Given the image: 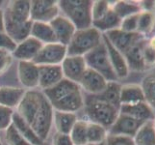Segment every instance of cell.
<instances>
[{"instance_id":"6da1fadb","label":"cell","mask_w":155,"mask_h":145,"mask_svg":"<svg viewBox=\"0 0 155 145\" xmlns=\"http://www.w3.org/2000/svg\"><path fill=\"white\" fill-rule=\"evenodd\" d=\"M3 10L5 32L17 44L28 38L33 23L31 20V1H10Z\"/></svg>"},{"instance_id":"7a4b0ae2","label":"cell","mask_w":155,"mask_h":145,"mask_svg":"<svg viewBox=\"0 0 155 145\" xmlns=\"http://www.w3.org/2000/svg\"><path fill=\"white\" fill-rule=\"evenodd\" d=\"M92 0H61L58 1L60 13L73 23L75 28L86 29L93 26Z\"/></svg>"},{"instance_id":"3957f363","label":"cell","mask_w":155,"mask_h":145,"mask_svg":"<svg viewBox=\"0 0 155 145\" xmlns=\"http://www.w3.org/2000/svg\"><path fill=\"white\" fill-rule=\"evenodd\" d=\"M84 98L85 105L83 109L86 120L101 125L109 130L119 116L120 109L108 103L95 99L91 95L84 96Z\"/></svg>"},{"instance_id":"277c9868","label":"cell","mask_w":155,"mask_h":145,"mask_svg":"<svg viewBox=\"0 0 155 145\" xmlns=\"http://www.w3.org/2000/svg\"><path fill=\"white\" fill-rule=\"evenodd\" d=\"M101 42L102 33L93 26L86 29H78L67 46L68 55L84 56L99 46Z\"/></svg>"},{"instance_id":"5b68a950","label":"cell","mask_w":155,"mask_h":145,"mask_svg":"<svg viewBox=\"0 0 155 145\" xmlns=\"http://www.w3.org/2000/svg\"><path fill=\"white\" fill-rule=\"evenodd\" d=\"M84 59L86 61L88 68L103 76L107 79V81H117L119 80L110 63L108 52H107L103 41L94 50L84 55Z\"/></svg>"},{"instance_id":"8992f818","label":"cell","mask_w":155,"mask_h":145,"mask_svg":"<svg viewBox=\"0 0 155 145\" xmlns=\"http://www.w3.org/2000/svg\"><path fill=\"white\" fill-rule=\"evenodd\" d=\"M53 114H54V109L44 94L39 111L34 121L32 122L31 127L38 136L45 142H46L53 128Z\"/></svg>"},{"instance_id":"52a82bcc","label":"cell","mask_w":155,"mask_h":145,"mask_svg":"<svg viewBox=\"0 0 155 145\" xmlns=\"http://www.w3.org/2000/svg\"><path fill=\"white\" fill-rule=\"evenodd\" d=\"M44 93L41 90H26L22 100L15 111L31 126L39 111Z\"/></svg>"},{"instance_id":"ba28073f","label":"cell","mask_w":155,"mask_h":145,"mask_svg":"<svg viewBox=\"0 0 155 145\" xmlns=\"http://www.w3.org/2000/svg\"><path fill=\"white\" fill-rule=\"evenodd\" d=\"M67 55V46H64L60 43H50V44L42 45L41 50L33 62L38 66L61 65Z\"/></svg>"},{"instance_id":"9c48e42d","label":"cell","mask_w":155,"mask_h":145,"mask_svg":"<svg viewBox=\"0 0 155 145\" xmlns=\"http://www.w3.org/2000/svg\"><path fill=\"white\" fill-rule=\"evenodd\" d=\"M60 14L58 1H54V0H33L31 1L32 21L50 23Z\"/></svg>"},{"instance_id":"30bf717a","label":"cell","mask_w":155,"mask_h":145,"mask_svg":"<svg viewBox=\"0 0 155 145\" xmlns=\"http://www.w3.org/2000/svg\"><path fill=\"white\" fill-rule=\"evenodd\" d=\"M104 35L111 44L122 54H124L125 52H127L143 39L147 38L138 32H125L120 30V28L106 32Z\"/></svg>"},{"instance_id":"8fae6325","label":"cell","mask_w":155,"mask_h":145,"mask_svg":"<svg viewBox=\"0 0 155 145\" xmlns=\"http://www.w3.org/2000/svg\"><path fill=\"white\" fill-rule=\"evenodd\" d=\"M61 67L64 78H67L77 84L88 68L84 56L76 55H67L62 62Z\"/></svg>"},{"instance_id":"7c38bea8","label":"cell","mask_w":155,"mask_h":145,"mask_svg":"<svg viewBox=\"0 0 155 145\" xmlns=\"http://www.w3.org/2000/svg\"><path fill=\"white\" fill-rule=\"evenodd\" d=\"M18 78L23 89L39 88V66L32 61H19L18 63Z\"/></svg>"},{"instance_id":"4fadbf2b","label":"cell","mask_w":155,"mask_h":145,"mask_svg":"<svg viewBox=\"0 0 155 145\" xmlns=\"http://www.w3.org/2000/svg\"><path fill=\"white\" fill-rule=\"evenodd\" d=\"M145 122L135 119L129 115L120 113L117 116V120L112 127L108 130V133L116 136H124L129 137H134L141 126Z\"/></svg>"},{"instance_id":"5bb4252c","label":"cell","mask_w":155,"mask_h":145,"mask_svg":"<svg viewBox=\"0 0 155 145\" xmlns=\"http://www.w3.org/2000/svg\"><path fill=\"white\" fill-rule=\"evenodd\" d=\"M107 83L108 81L103 76L92 69L87 68L78 85L82 92L87 93V95H97L106 88Z\"/></svg>"},{"instance_id":"9a60e30c","label":"cell","mask_w":155,"mask_h":145,"mask_svg":"<svg viewBox=\"0 0 155 145\" xmlns=\"http://www.w3.org/2000/svg\"><path fill=\"white\" fill-rule=\"evenodd\" d=\"M49 24L54 32L56 42L64 46H68L69 44L72 36L77 30L71 21L61 14L53 19Z\"/></svg>"},{"instance_id":"2e32d148","label":"cell","mask_w":155,"mask_h":145,"mask_svg":"<svg viewBox=\"0 0 155 145\" xmlns=\"http://www.w3.org/2000/svg\"><path fill=\"white\" fill-rule=\"evenodd\" d=\"M42 47V44L33 37L29 36L22 42L17 44L15 50L12 52L14 59L19 61H34Z\"/></svg>"},{"instance_id":"e0dca14e","label":"cell","mask_w":155,"mask_h":145,"mask_svg":"<svg viewBox=\"0 0 155 145\" xmlns=\"http://www.w3.org/2000/svg\"><path fill=\"white\" fill-rule=\"evenodd\" d=\"M102 41L106 47L110 63L114 69L117 79H121V78H126L128 74H129L130 71H129V69H128L124 55L111 44L104 34H102Z\"/></svg>"},{"instance_id":"ac0fdd59","label":"cell","mask_w":155,"mask_h":145,"mask_svg":"<svg viewBox=\"0 0 155 145\" xmlns=\"http://www.w3.org/2000/svg\"><path fill=\"white\" fill-rule=\"evenodd\" d=\"M64 78L61 65L39 66V89L41 91L53 87Z\"/></svg>"},{"instance_id":"d6986e66","label":"cell","mask_w":155,"mask_h":145,"mask_svg":"<svg viewBox=\"0 0 155 145\" xmlns=\"http://www.w3.org/2000/svg\"><path fill=\"white\" fill-rule=\"evenodd\" d=\"M85 105V98L81 88L74 91V92L68 95L62 100L52 104L54 110L72 112L76 113L77 111L81 110Z\"/></svg>"},{"instance_id":"ffe728a7","label":"cell","mask_w":155,"mask_h":145,"mask_svg":"<svg viewBox=\"0 0 155 145\" xmlns=\"http://www.w3.org/2000/svg\"><path fill=\"white\" fill-rule=\"evenodd\" d=\"M78 89H80V87L77 83H74L67 78H63L60 82H58L53 87L44 90L41 92L45 94L47 100L52 105Z\"/></svg>"},{"instance_id":"44dd1931","label":"cell","mask_w":155,"mask_h":145,"mask_svg":"<svg viewBox=\"0 0 155 145\" xmlns=\"http://www.w3.org/2000/svg\"><path fill=\"white\" fill-rule=\"evenodd\" d=\"M120 112L143 122L153 121L155 119L154 110L146 102H141L134 105H121Z\"/></svg>"},{"instance_id":"7402d4cb","label":"cell","mask_w":155,"mask_h":145,"mask_svg":"<svg viewBox=\"0 0 155 145\" xmlns=\"http://www.w3.org/2000/svg\"><path fill=\"white\" fill-rule=\"evenodd\" d=\"M25 92L26 90L22 87L0 86V105L15 110Z\"/></svg>"},{"instance_id":"603a6c76","label":"cell","mask_w":155,"mask_h":145,"mask_svg":"<svg viewBox=\"0 0 155 145\" xmlns=\"http://www.w3.org/2000/svg\"><path fill=\"white\" fill-rule=\"evenodd\" d=\"M146 40L147 38L143 39L141 42H139L137 45H135L124 54L129 71H134V72L147 71L145 62H143V47Z\"/></svg>"},{"instance_id":"cb8c5ba5","label":"cell","mask_w":155,"mask_h":145,"mask_svg":"<svg viewBox=\"0 0 155 145\" xmlns=\"http://www.w3.org/2000/svg\"><path fill=\"white\" fill-rule=\"evenodd\" d=\"M78 120L76 113L54 110L53 114V127L57 133L69 135L73 126Z\"/></svg>"},{"instance_id":"d4e9b609","label":"cell","mask_w":155,"mask_h":145,"mask_svg":"<svg viewBox=\"0 0 155 145\" xmlns=\"http://www.w3.org/2000/svg\"><path fill=\"white\" fill-rule=\"evenodd\" d=\"M120 88L121 84L117 81H108L106 88L97 95H91L94 98L108 103L117 109H120Z\"/></svg>"},{"instance_id":"484cf974","label":"cell","mask_w":155,"mask_h":145,"mask_svg":"<svg viewBox=\"0 0 155 145\" xmlns=\"http://www.w3.org/2000/svg\"><path fill=\"white\" fill-rule=\"evenodd\" d=\"M145 102L143 89L141 85L129 83L121 85L120 88V104L121 105H134Z\"/></svg>"},{"instance_id":"4316f807","label":"cell","mask_w":155,"mask_h":145,"mask_svg":"<svg viewBox=\"0 0 155 145\" xmlns=\"http://www.w3.org/2000/svg\"><path fill=\"white\" fill-rule=\"evenodd\" d=\"M13 125L31 145H44L45 143L38 136L28 123L24 121L15 111L13 117Z\"/></svg>"},{"instance_id":"83f0119b","label":"cell","mask_w":155,"mask_h":145,"mask_svg":"<svg viewBox=\"0 0 155 145\" xmlns=\"http://www.w3.org/2000/svg\"><path fill=\"white\" fill-rule=\"evenodd\" d=\"M30 36L41 42L42 45L50 44V43H57L54 32H53V29L49 23L33 21Z\"/></svg>"},{"instance_id":"f1b7e54d","label":"cell","mask_w":155,"mask_h":145,"mask_svg":"<svg viewBox=\"0 0 155 145\" xmlns=\"http://www.w3.org/2000/svg\"><path fill=\"white\" fill-rule=\"evenodd\" d=\"M121 23V19L117 17V15L114 12L113 9H110L104 17L101 19L93 21V27L97 29L100 33H106L111 30H115L120 28Z\"/></svg>"},{"instance_id":"f546056e","label":"cell","mask_w":155,"mask_h":145,"mask_svg":"<svg viewBox=\"0 0 155 145\" xmlns=\"http://www.w3.org/2000/svg\"><path fill=\"white\" fill-rule=\"evenodd\" d=\"M133 139L135 145H155V129L153 121L143 123Z\"/></svg>"},{"instance_id":"4dcf8cb0","label":"cell","mask_w":155,"mask_h":145,"mask_svg":"<svg viewBox=\"0 0 155 145\" xmlns=\"http://www.w3.org/2000/svg\"><path fill=\"white\" fill-rule=\"evenodd\" d=\"M112 9L120 19L142 12L140 4L136 1H115L112 4Z\"/></svg>"},{"instance_id":"1f68e13d","label":"cell","mask_w":155,"mask_h":145,"mask_svg":"<svg viewBox=\"0 0 155 145\" xmlns=\"http://www.w3.org/2000/svg\"><path fill=\"white\" fill-rule=\"evenodd\" d=\"M108 136V130L103 126L89 122L87 124V140L88 144L100 143L106 140Z\"/></svg>"},{"instance_id":"d6a6232c","label":"cell","mask_w":155,"mask_h":145,"mask_svg":"<svg viewBox=\"0 0 155 145\" xmlns=\"http://www.w3.org/2000/svg\"><path fill=\"white\" fill-rule=\"evenodd\" d=\"M155 25V12H147L142 11L139 14L137 32L141 35L147 37L153 30Z\"/></svg>"},{"instance_id":"836d02e7","label":"cell","mask_w":155,"mask_h":145,"mask_svg":"<svg viewBox=\"0 0 155 145\" xmlns=\"http://www.w3.org/2000/svg\"><path fill=\"white\" fill-rule=\"evenodd\" d=\"M87 124L88 121L85 119H78L72 130L69 133L73 145H87Z\"/></svg>"},{"instance_id":"e575fe53","label":"cell","mask_w":155,"mask_h":145,"mask_svg":"<svg viewBox=\"0 0 155 145\" xmlns=\"http://www.w3.org/2000/svg\"><path fill=\"white\" fill-rule=\"evenodd\" d=\"M141 87L143 89L145 102L154 110L155 109V74H147L142 80Z\"/></svg>"},{"instance_id":"d590c367","label":"cell","mask_w":155,"mask_h":145,"mask_svg":"<svg viewBox=\"0 0 155 145\" xmlns=\"http://www.w3.org/2000/svg\"><path fill=\"white\" fill-rule=\"evenodd\" d=\"M4 138H5V143H6V145H31L18 133V131L13 125V123H12V125L5 131Z\"/></svg>"},{"instance_id":"8d00e7d4","label":"cell","mask_w":155,"mask_h":145,"mask_svg":"<svg viewBox=\"0 0 155 145\" xmlns=\"http://www.w3.org/2000/svg\"><path fill=\"white\" fill-rule=\"evenodd\" d=\"M111 8H112V4L110 1H105V0L94 1L93 7H92L93 21L97 20L102 17H104Z\"/></svg>"},{"instance_id":"74e56055","label":"cell","mask_w":155,"mask_h":145,"mask_svg":"<svg viewBox=\"0 0 155 145\" xmlns=\"http://www.w3.org/2000/svg\"><path fill=\"white\" fill-rule=\"evenodd\" d=\"M15 110L0 105V132H5L12 125Z\"/></svg>"},{"instance_id":"f35d334b","label":"cell","mask_w":155,"mask_h":145,"mask_svg":"<svg viewBox=\"0 0 155 145\" xmlns=\"http://www.w3.org/2000/svg\"><path fill=\"white\" fill-rule=\"evenodd\" d=\"M143 57L147 71L155 67V50L148 46L147 38L143 47Z\"/></svg>"},{"instance_id":"ab89813d","label":"cell","mask_w":155,"mask_h":145,"mask_svg":"<svg viewBox=\"0 0 155 145\" xmlns=\"http://www.w3.org/2000/svg\"><path fill=\"white\" fill-rule=\"evenodd\" d=\"M14 56L12 52L5 50H0V76L6 73L13 65Z\"/></svg>"},{"instance_id":"60d3db41","label":"cell","mask_w":155,"mask_h":145,"mask_svg":"<svg viewBox=\"0 0 155 145\" xmlns=\"http://www.w3.org/2000/svg\"><path fill=\"white\" fill-rule=\"evenodd\" d=\"M105 142L107 145H135L134 139L132 137L110 135V133H108V136H107Z\"/></svg>"},{"instance_id":"b9f144b4","label":"cell","mask_w":155,"mask_h":145,"mask_svg":"<svg viewBox=\"0 0 155 145\" xmlns=\"http://www.w3.org/2000/svg\"><path fill=\"white\" fill-rule=\"evenodd\" d=\"M139 14L132 15L130 17H127L124 19H121L120 29L125 32H137Z\"/></svg>"},{"instance_id":"7bdbcfd3","label":"cell","mask_w":155,"mask_h":145,"mask_svg":"<svg viewBox=\"0 0 155 145\" xmlns=\"http://www.w3.org/2000/svg\"><path fill=\"white\" fill-rule=\"evenodd\" d=\"M15 43L5 31H0V50H5L13 52L15 50Z\"/></svg>"},{"instance_id":"ee69618b","label":"cell","mask_w":155,"mask_h":145,"mask_svg":"<svg viewBox=\"0 0 155 145\" xmlns=\"http://www.w3.org/2000/svg\"><path fill=\"white\" fill-rule=\"evenodd\" d=\"M50 145H73V143L69 135L55 132L52 136V142Z\"/></svg>"},{"instance_id":"f6af8a7d","label":"cell","mask_w":155,"mask_h":145,"mask_svg":"<svg viewBox=\"0 0 155 145\" xmlns=\"http://www.w3.org/2000/svg\"><path fill=\"white\" fill-rule=\"evenodd\" d=\"M139 4H140L142 11H147V12L155 11V1H140Z\"/></svg>"},{"instance_id":"bcb514c9","label":"cell","mask_w":155,"mask_h":145,"mask_svg":"<svg viewBox=\"0 0 155 145\" xmlns=\"http://www.w3.org/2000/svg\"><path fill=\"white\" fill-rule=\"evenodd\" d=\"M0 31H5L4 28V10L0 8Z\"/></svg>"},{"instance_id":"7dc6e473","label":"cell","mask_w":155,"mask_h":145,"mask_svg":"<svg viewBox=\"0 0 155 145\" xmlns=\"http://www.w3.org/2000/svg\"><path fill=\"white\" fill-rule=\"evenodd\" d=\"M147 44H148L149 47H152L153 50H155V35L150 37L149 39L147 38Z\"/></svg>"},{"instance_id":"c3c4849f","label":"cell","mask_w":155,"mask_h":145,"mask_svg":"<svg viewBox=\"0 0 155 145\" xmlns=\"http://www.w3.org/2000/svg\"><path fill=\"white\" fill-rule=\"evenodd\" d=\"M87 145H107L105 141L103 142H100V143H95V144H87Z\"/></svg>"},{"instance_id":"681fc988","label":"cell","mask_w":155,"mask_h":145,"mask_svg":"<svg viewBox=\"0 0 155 145\" xmlns=\"http://www.w3.org/2000/svg\"><path fill=\"white\" fill-rule=\"evenodd\" d=\"M0 145H5L3 142H2V140H1V138H0Z\"/></svg>"},{"instance_id":"f907efd6","label":"cell","mask_w":155,"mask_h":145,"mask_svg":"<svg viewBox=\"0 0 155 145\" xmlns=\"http://www.w3.org/2000/svg\"><path fill=\"white\" fill-rule=\"evenodd\" d=\"M153 126H154V129H155V119L153 120Z\"/></svg>"},{"instance_id":"816d5d0a","label":"cell","mask_w":155,"mask_h":145,"mask_svg":"<svg viewBox=\"0 0 155 145\" xmlns=\"http://www.w3.org/2000/svg\"><path fill=\"white\" fill-rule=\"evenodd\" d=\"M44 145H50V144H48V143H46V142H45V143Z\"/></svg>"}]
</instances>
